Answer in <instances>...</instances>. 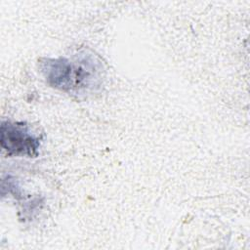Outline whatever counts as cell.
Listing matches in <instances>:
<instances>
[{
  "label": "cell",
  "mask_w": 250,
  "mask_h": 250,
  "mask_svg": "<svg viewBox=\"0 0 250 250\" xmlns=\"http://www.w3.org/2000/svg\"><path fill=\"white\" fill-rule=\"evenodd\" d=\"M0 133L1 147L9 156H38L41 138L26 123L2 121Z\"/></svg>",
  "instance_id": "7a4b0ae2"
},
{
  "label": "cell",
  "mask_w": 250,
  "mask_h": 250,
  "mask_svg": "<svg viewBox=\"0 0 250 250\" xmlns=\"http://www.w3.org/2000/svg\"><path fill=\"white\" fill-rule=\"evenodd\" d=\"M39 69L47 84L57 90L75 95L95 92L104 79L101 59L87 50L71 58H42Z\"/></svg>",
  "instance_id": "6da1fadb"
}]
</instances>
